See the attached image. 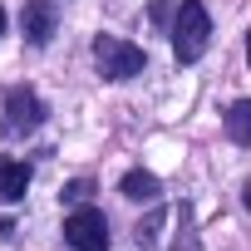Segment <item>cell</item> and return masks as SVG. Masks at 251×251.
Returning <instances> with one entry per match:
<instances>
[{
    "label": "cell",
    "instance_id": "1",
    "mask_svg": "<svg viewBox=\"0 0 251 251\" xmlns=\"http://www.w3.org/2000/svg\"><path fill=\"white\" fill-rule=\"evenodd\" d=\"M207 45H212V15H207V5H202V0H182L177 20H173V50H177V59L192 64V59H202Z\"/></svg>",
    "mask_w": 251,
    "mask_h": 251
},
{
    "label": "cell",
    "instance_id": "2",
    "mask_svg": "<svg viewBox=\"0 0 251 251\" xmlns=\"http://www.w3.org/2000/svg\"><path fill=\"white\" fill-rule=\"evenodd\" d=\"M143 64H148V54L138 45L118 40V35H94V69L103 79H133V74H143Z\"/></svg>",
    "mask_w": 251,
    "mask_h": 251
},
{
    "label": "cell",
    "instance_id": "3",
    "mask_svg": "<svg viewBox=\"0 0 251 251\" xmlns=\"http://www.w3.org/2000/svg\"><path fill=\"white\" fill-rule=\"evenodd\" d=\"M64 241L74 251H108V217L99 207H79L64 222Z\"/></svg>",
    "mask_w": 251,
    "mask_h": 251
},
{
    "label": "cell",
    "instance_id": "4",
    "mask_svg": "<svg viewBox=\"0 0 251 251\" xmlns=\"http://www.w3.org/2000/svg\"><path fill=\"white\" fill-rule=\"evenodd\" d=\"M45 123V103L35 99V89H10L5 94V138H30Z\"/></svg>",
    "mask_w": 251,
    "mask_h": 251
},
{
    "label": "cell",
    "instance_id": "5",
    "mask_svg": "<svg viewBox=\"0 0 251 251\" xmlns=\"http://www.w3.org/2000/svg\"><path fill=\"white\" fill-rule=\"evenodd\" d=\"M20 20H25V40H30V45H50L54 30H59V10L50 5V0H30Z\"/></svg>",
    "mask_w": 251,
    "mask_h": 251
},
{
    "label": "cell",
    "instance_id": "6",
    "mask_svg": "<svg viewBox=\"0 0 251 251\" xmlns=\"http://www.w3.org/2000/svg\"><path fill=\"white\" fill-rule=\"evenodd\" d=\"M25 192H30V163L0 158V202H5V207H15Z\"/></svg>",
    "mask_w": 251,
    "mask_h": 251
},
{
    "label": "cell",
    "instance_id": "7",
    "mask_svg": "<svg viewBox=\"0 0 251 251\" xmlns=\"http://www.w3.org/2000/svg\"><path fill=\"white\" fill-rule=\"evenodd\" d=\"M118 192L128 197V202H153V197H163V182L153 177V173H123V182H118Z\"/></svg>",
    "mask_w": 251,
    "mask_h": 251
},
{
    "label": "cell",
    "instance_id": "8",
    "mask_svg": "<svg viewBox=\"0 0 251 251\" xmlns=\"http://www.w3.org/2000/svg\"><path fill=\"white\" fill-rule=\"evenodd\" d=\"M226 138L241 143V148H251V99H236L226 108Z\"/></svg>",
    "mask_w": 251,
    "mask_h": 251
},
{
    "label": "cell",
    "instance_id": "9",
    "mask_svg": "<svg viewBox=\"0 0 251 251\" xmlns=\"http://www.w3.org/2000/svg\"><path fill=\"white\" fill-rule=\"evenodd\" d=\"M158 231H163V212H148V217L138 222V246H158V241H163Z\"/></svg>",
    "mask_w": 251,
    "mask_h": 251
},
{
    "label": "cell",
    "instance_id": "10",
    "mask_svg": "<svg viewBox=\"0 0 251 251\" xmlns=\"http://www.w3.org/2000/svg\"><path fill=\"white\" fill-rule=\"evenodd\" d=\"M89 192H94V182H89V177H74V182H64L59 197H64L69 207H79V202H89Z\"/></svg>",
    "mask_w": 251,
    "mask_h": 251
},
{
    "label": "cell",
    "instance_id": "11",
    "mask_svg": "<svg viewBox=\"0 0 251 251\" xmlns=\"http://www.w3.org/2000/svg\"><path fill=\"white\" fill-rule=\"evenodd\" d=\"M241 202H246V212H251V177H246V187H241Z\"/></svg>",
    "mask_w": 251,
    "mask_h": 251
},
{
    "label": "cell",
    "instance_id": "12",
    "mask_svg": "<svg viewBox=\"0 0 251 251\" xmlns=\"http://www.w3.org/2000/svg\"><path fill=\"white\" fill-rule=\"evenodd\" d=\"M246 64H251V30H246Z\"/></svg>",
    "mask_w": 251,
    "mask_h": 251
},
{
    "label": "cell",
    "instance_id": "13",
    "mask_svg": "<svg viewBox=\"0 0 251 251\" xmlns=\"http://www.w3.org/2000/svg\"><path fill=\"white\" fill-rule=\"evenodd\" d=\"M0 35H5V10H0Z\"/></svg>",
    "mask_w": 251,
    "mask_h": 251
}]
</instances>
